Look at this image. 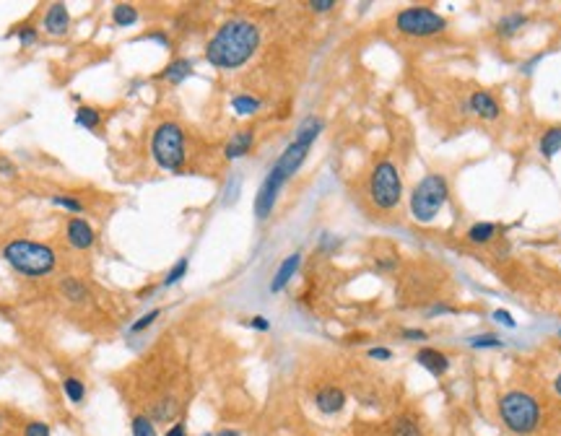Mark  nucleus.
Listing matches in <instances>:
<instances>
[{
  "label": "nucleus",
  "mask_w": 561,
  "mask_h": 436,
  "mask_svg": "<svg viewBox=\"0 0 561 436\" xmlns=\"http://www.w3.org/2000/svg\"><path fill=\"white\" fill-rule=\"evenodd\" d=\"M3 257H6L8 265L13 271L23 273V276H47L58 265V257H55L53 247L29 239H16L11 244H6Z\"/></svg>",
  "instance_id": "7ed1b4c3"
},
{
  "label": "nucleus",
  "mask_w": 561,
  "mask_h": 436,
  "mask_svg": "<svg viewBox=\"0 0 561 436\" xmlns=\"http://www.w3.org/2000/svg\"><path fill=\"white\" fill-rule=\"evenodd\" d=\"M0 172H3V174H13V166L8 164L6 158H0Z\"/></svg>",
  "instance_id": "ea45409f"
},
{
  "label": "nucleus",
  "mask_w": 561,
  "mask_h": 436,
  "mask_svg": "<svg viewBox=\"0 0 561 436\" xmlns=\"http://www.w3.org/2000/svg\"><path fill=\"white\" fill-rule=\"evenodd\" d=\"M250 327H255V330H271V322H268L266 317H252L250 320Z\"/></svg>",
  "instance_id": "e433bc0d"
},
{
  "label": "nucleus",
  "mask_w": 561,
  "mask_h": 436,
  "mask_svg": "<svg viewBox=\"0 0 561 436\" xmlns=\"http://www.w3.org/2000/svg\"><path fill=\"white\" fill-rule=\"evenodd\" d=\"M473 348H501L504 346V340H499L496 335H476V338L468 340Z\"/></svg>",
  "instance_id": "c85d7f7f"
},
{
  "label": "nucleus",
  "mask_w": 561,
  "mask_h": 436,
  "mask_svg": "<svg viewBox=\"0 0 561 436\" xmlns=\"http://www.w3.org/2000/svg\"><path fill=\"white\" fill-rule=\"evenodd\" d=\"M333 6H335L333 0H312L310 3V8L312 11H317V13H325V11H330Z\"/></svg>",
  "instance_id": "c9c22d12"
},
{
  "label": "nucleus",
  "mask_w": 561,
  "mask_h": 436,
  "mask_svg": "<svg viewBox=\"0 0 561 436\" xmlns=\"http://www.w3.org/2000/svg\"><path fill=\"white\" fill-rule=\"evenodd\" d=\"M499 415L504 426L515 434H533L540 423L538 400L528 392L512 390L499 400Z\"/></svg>",
  "instance_id": "20e7f679"
},
{
  "label": "nucleus",
  "mask_w": 561,
  "mask_h": 436,
  "mask_svg": "<svg viewBox=\"0 0 561 436\" xmlns=\"http://www.w3.org/2000/svg\"><path fill=\"white\" fill-rule=\"evenodd\" d=\"M76 125L78 128H84V130H97L99 128V122H102V117H99V112L94 109V107H78V112H76Z\"/></svg>",
  "instance_id": "412c9836"
},
{
  "label": "nucleus",
  "mask_w": 561,
  "mask_h": 436,
  "mask_svg": "<svg viewBox=\"0 0 561 436\" xmlns=\"http://www.w3.org/2000/svg\"><path fill=\"white\" fill-rule=\"evenodd\" d=\"M369 359H377V361H390L393 354L387 348H369Z\"/></svg>",
  "instance_id": "f704fd0d"
},
{
  "label": "nucleus",
  "mask_w": 561,
  "mask_h": 436,
  "mask_svg": "<svg viewBox=\"0 0 561 436\" xmlns=\"http://www.w3.org/2000/svg\"><path fill=\"white\" fill-rule=\"evenodd\" d=\"M494 320H496V322L499 325H504V327H509V330H515V317L509 315V312H504V309H496V312H494Z\"/></svg>",
  "instance_id": "72a5a7b5"
},
{
  "label": "nucleus",
  "mask_w": 561,
  "mask_h": 436,
  "mask_svg": "<svg viewBox=\"0 0 561 436\" xmlns=\"http://www.w3.org/2000/svg\"><path fill=\"white\" fill-rule=\"evenodd\" d=\"M190 73H192V62L180 58V60L169 62L167 68L161 70V78H164V81H169V83H183Z\"/></svg>",
  "instance_id": "dca6fc26"
},
{
  "label": "nucleus",
  "mask_w": 561,
  "mask_h": 436,
  "mask_svg": "<svg viewBox=\"0 0 561 436\" xmlns=\"http://www.w3.org/2000/svg\"><path fill=\"white\" fill-rule=\"evenodd\" d=\"M216 436H239V434H236V431H229V429H227V431H219V434H216Z\"/></svg>",
  "instance_id": "79ce46f5"
},
{
  "label": "nucleus",
  "mask_w": 561,
  "mask_h": 436,
  "mask_svg": "<svg viewBox=\"0 0 561 436\" xmlns=\"http://www.w3.org/2000/svg\"><path fill=\"white\" fill-rule=\"evenodd\" d=\"M447 197H450L447 180L442 174H426L424 180L413 187V192H410V213H413L416 221L429 224L445 208Z\"/></svg>",
  "instance_id": "39448f33"
},
{
  "label": "nucleus",
  "mask_w": 561,
  "mask_h": 436,
  "mask_svg": "<svg viewBox=\"0 0 561 436\" xmlns=\"http://www.w3.org/2000/svg\"><path fill=\"white\" fill-rule=\"evenodd\" d=\"M167 436H187V434H185V426H183V423H177V426H172V429L167 431Z\"/></svg>",
  "instance_id": "58836bf2"
},
{
  "label": "nucleus",
  "mask_w": 561,
  "mask_h": 436,
  "mask_svg": "<svg viewBox=\"0 0 561 436\" xmlns=\"http://www.w3.org/2000/svg\"><path fill=\"white\" fill-rule=\"evenodd\" d=\"M315 405H317L320 413L333 415V413H338V410H343L346 395H343L341 387H322V390L315 395Z\"/></svg>",
  "instance_id": "9d476101"
},
{
  "label": "nucleus",
  "mask_w": 561,
  "mask_h": 436,
  "mask_svg": "<svg viewBox=\"0 0 561 436\" xmlns=\"http://www.w3.org/2000/svg\"><path fill=\"white\" fill-rule=\"evenodd\" d=\"M416 364H421L434 376H442L450 369V359L445 354H440L437 348H421L416 354Z\"/></svg>",
  "instance_id": "f8f14e48"
},
{
  "label": "nucleus",
  "mask_w": 561,
  "mask_h": 436,
  "mask_svg": "<svg viewBox=\"0 0 561 436\" xmlns=\"http://www.w3.org/2000/svg\"><path fill=\"white\" fill-rule=\"evenodd\" d=\"M470 109H473V114L484 117V120H496L499 117V102L489 91H476L470 97Z\"/></svg>",
  "instance_id": "ddd939ff"
},
{
  "label": "nucleus",
  "mask_w": 561,
  "mask_h": 436,
  "mask_svg": "<svg viewBox=\"0 0 561 436\" xmlns=\"http://www.w3.org/2000/svg\"><path fill=\"white\" fill-rule=\"evenodd\" d=\"M252 141H255V136H252V130H239V133H234L232 136V141L227 143V158H242L250 153L252 148Z\"/></svg>",
  "instance_id": "2eb2a0df"
},
{
  "label": "nucleus",
  "mask_w": 561,
  "mask_h": 436,
  "mask_svg": "<svg viewBox=\"0 0 561 436\" xmlns=\"http://www.w3.org/2000/svg\"><path fill=\"white\" fill-rule=\"evenodd\" d=\"M561 151V125H554V128H548L540 138V153L546 158H554L556 153Z\"/></svg>",
  "instance_id": "f3484780"
},
{
  "label": "nucleus",
  "mask_w": 561,
  "mask_h": 436,
  "mask_svg": "<svg viewBox=\"0 0 561 436\" xmlns=\"http://www.w3.org/2000/svg\"><path fill=\"white\" fill-rule=\"evenodd\" d=\"M62 390H65V395H68V400L73 403V405H78L81 400H84L86 395V387L81 379H76V376H68L65 382H62Z\"/></svg>",
  "instance_id": "5701e85b"
},
{
  "label": "nucleus",
  "mask_w": 561,
  "mask_h": 436,
  "mask_svg": "<svg viewBox=\"0 0 561 436\" xmlns=\"http://www.w3.org/2000/svg\"><path fill=\"white\" fill-rule=\"evenodd\" d=\"M16 37H18V42H21L23 47H29L37 42V29L29 26V23H26V26H18V29H16Z\"/></svg>",
  "instance_id": "7c9ffc66"
},
{
  "label": "nucleus",
  "mask_w": 561,
  "mask_h": 436,
  "mask_svg": "<svg viewBox=\"0 0 561 436\" xmlns=\"http://www.w3.org/2000/svg\"><path fill=\"white\" fill-rule=\"evenodd\" d=\"M175 413H177L175 400H164V403H159V405L153 408L151 421H169V418H175Z\"/></svg>",
  "instance_id": "393cba45"
},
{
  "label": "nucleus",
  "mask_w": 561,
  "mask_h": 436,
  "mask_svg": "<svg viewBox=\"0 0 561 436\" xmlns=\"http://www.w3.org/2000/svg\"><path fill=\"white\" fill-rule=\"evenodd\" d=\"M393 436H421V431L410 418H401V421H395Z\"/></svg>",
  "instance_id": "cd10ccee"
},
{
  "label": "nucleus",
  "mask_w": 561,
  "mask_h": 436,
  "mask_svg": "<svg viewBox=\"0 0 561 436\" xmlns=\"http://www.w3.org/2000/svg\"><path fill=\"white\" fill-rule=\"evenodd\" d=\"M260 47V29L247 18H232L205 47V60L219 70L242 68Z\"/></svg>",
  "instance_id": "f03ea898"
},
{
  "label": "nucleus",
  "mask_w": 561,
  "mask_h": 436,
  "mask_svg": "<svg viewBox=\"0 0 561 436\" xmlns=\"http://www.w3.org/2000/svg\"><path fill=\"white\" fill-rule=\"evenodd\" d=\"M494 234H496V226L489 224V221H478V224H473L468 229L465 239L473 241V244H486V241L494 239Z\"/></svg>",
  "instance_id": "a211bd4d"
},
{
  "label": "nucleus",
  "mask_w": 561,
  "mask_h": 436,
  "mask_svg": "<svg viewBox=\"0 0 561 436\" xmlns=\"http://www.w3.org/2000/svg\"><path fill=\"white\" fill-rule=\"evenodd\" d=\"M151 156L167 172H177L185 164V130L177 122H161L153 130Z\"/></svg>",
  "instance_id": "423d86ee"
},
{
  "label": "nucleus",
  "mask_w": 561,
  "mask_h": 436,
  "mask_svg": "<svg viewBox=\"0 0 561 436\" xmlns=\"http://www.w3.org/2000/svg\"><path fill=\"white\" fill-rule=\"evenodd\" d=\"M159 309H151V312H148V315H143L141 317V320H138L136 325H133V332H141V330H148V327H151L153 322H156V320H159Z\"/></svg>",
  "instance_id": "2f4dec72"
},
{
  "label": "nucleus",
  "mask_w": 561,
  "mask_h": 436,
  "mask_svg": "<svg viewBox=\"0 0 561 436\" xmlns=\"http://www.w3.org/2000/svg\"><path fill=\"white\" fill-rule=\"evenodd\" d=\"M70 26V13L68 8L62 6V3H55L50 6V11L45 13V31L47 34H53V37H62Z\"/></svg>",
  "instance_id": "9b49d317"
},
{
  "label": "nucleus",
  "mask_w": 561,
  "mask_h": 436,
  "mask_svg": "<svg viewBox=\"0 0 561 436\" xmlns=\"http://www.w3.org/2000/svg\"><path fill=\"white\" fill-rule=\"evenodd\" d=\"M62 293H65L70 301H86V296H89L86 286L78 278H65V280H62Z\"/></svg>",
  "instance_id": "b1692460"
},
{
  "label": "nucleus",
  "mask_w": 561,
  "mask_h": 436,
  "mask_svg": "<svg viewBox=\"0 0 561 436\" xmlns=\"http://www.w3.org/2000/svg\"><path fill=\"white\" fill-rule=\"evenodd\" d=\"M320 133H322V120H317V117L304 120L302 128L296 130L294 141L283 148V153L278 156L273 169L266 174V180H263V185H260V190H258V197H255V216H258L260 221H266V218L271 216L276 200H278V192L283 190V185L299 172V166L304 164V158H307V153H310L312 143L317 141Z\"/></svg>",
  "instance_id": "f257e3e1"
},
{
  "label": "nucleus",
  "mask_w": 561,
  "mask_h": 436,
  "mask_svg": "<svg viewBox=\"0 0 561 436\" xmlns=\"http://www.w3.org/2000/svg\"><path fill=\"white\" fill-rule=\"evenodd\" d=\"M65 236H68V244L76 249H89L97 239V234L84 218H70L68 229H65Z\"/></svg>",
  "instance_id": "1a4fd4ad"
},
{
  "label": "nucleus",
  "mask_w": 561,
  "mask_h": 436,
  "mask_svg": "<svg viewBox=\"0 0 561 436\" xmlns=\"http://www.w3.org/2000/svg\"><path fill=\"white\" fill-rule=\"evenodd\" d=\"M369 197H372L374 208L379 211H393L398 208L403 197V182L401 172L393 161H379L372 169V177H369Z\"/></svg>",
  "instance_id": "0eeeda50"
},
{
  "label": "nucleus",
  "mask_w": 561,
  "mask_h": 436,
  "mask_svg": "<svg viewBox=\"0 0 561 436\" xmlns=\"http://www.w3.org/2000/svg\"><path fill=\"white\" fill-rule=\"evenodd\" d=\"M185 273H187V260H177L175 268L167 273V278H164V286H175V283H180V280L185 278Z\"/></svg>",
  "instance_id": "bb28decb"
},
{
  "label": "nucleus",
  "mask_w": 561,
  "mask_h": 436,
  "mask_svg": "<svg viewBox=\"0 0 561 436\" xmlns=\"http://www.w3.org/2000/svg\"><path fill=\"white\" fill-rule=\"evenodd\" d=\"M403 338L405 340H426L424 330H403Z\"/></svg>",
  "instance_id": "4c0bfd02"
},
{
  "label": "nucleus",
  "mask_w": 561,
  "mask_h": 436,
  "mask_svg": "<svg viewBox=\"0 0 561 436\" xmlns=\"http://www.w3.org/2000/svg\"><path fill=\"white\" fill-rule=\"evenodd\" d=\"M112 18L117 26H133L138 21V11L133 6H128V3H120V6H114Z\"/></svg>",
  "instance_id": "4be33fe9"
},
{
  "label": "nucleus",
  "mask_w": 561,
  "mask_h": 436,
  "mask_svg": "<svg viewBox=\"0 0 561 436\" xmlns=\"http://www.w3.org/2000/svg\"><path fill=\"white\" fill-rule=\"evenodd\" d=\"M525 23H528V18H525L523 13H507L504 18L499 21V26H496V31H499V37H515L517 31L523 29Z\"/></svg>",
  "instance_id": "6ab92c4d"
},
{
  "label": "nucleus",
  "mask_w": 561,
  "mask_h": 436,
  "mask_svg": "<svg viewBox=\"0 0 561 436\" xmlns=\"http://www.w3.org/2000/svg\"><path fill=\"white\" fill-rule=\"evenodd\" d=\"M23 436H50V426L42 421H34L26 426V431H23Z\"/></svg>",
  "instance_id": "473e14b6"
},
{
  "label": "nucleus",
  "mask_w": 561,
  "mask_h": 436,
  "mask_svg": "<svg viewBox=\"0 0 561 436\" xmlns=\"http://www.w3.org/2000/svg\"><path fill=\"white\" fill-rule=\"evenodd\" d=\"M232 109H234L236 114H242V117L255 114L260 109V99L250 97V94H239V97L232 99Z\"/></svg>",
  "instance_id": "aec40b11"
},
{
  "label": "nucleus",
  "mask_w": 561,
  "mask_h": 436,
  "mask_svg": "<svg viewBox=\"0 0 561 436\" xmlns=\"http://www.w3.org/2000/svg\"><path fill=\"white\" fill-rule=\"evenodd\" d=\"M53 203L60 205V208H68V211H73V213H84V203L70 195H55Z\"/></svg>",
  "instance_id": "c756f323"
},
{
  "label": "nucleus",
  "mask_w": 561,
  "mask_h": 436,
  "mask_svg": "<svg viewBox=\"0 0 561 436\" xmlns=\"http://www.w3.org/2000/svg\"><path fill=\"white\" fill-rule=\"evenodd\" d=\"M554 390H556V395L561 398V374L556 376V382H554Z\"/></svg>",
  "instance_id": "a19ab883"
},
{
  "label": "nucleus",
  "mask_w": 561,
  "mask_h": 436,
  "mask_svg": "<svg viewBox=\"0 0 561 436\" xmlns=\"http://www.w3.org/2000/svg\"><path fill=\"white\" fill-rule=\"evenodd\" d=\"M133 436H156V426L148 415H138L133 421Z\"/></svg>",
  "instance_id": "a878e982"
},
{
  "label": "nucleus",
  "mask_w": 561,
  "mask_h": 436,
  "mask_svg": "<svg viewBox=\"0 0 561 436\" xmlns=\"http://www.w3.org/2000/svg\"><path fill=\"white\" fill-rule=\"evenodd\" d=\"M395 29L401 31V34H405V37L426 39V37L442 34V31L447 29V21H445L437 11H432V8L410 6L395 16Z\"/></svg>",
  "instance_id": "6e6552de"
},
{
  "label": "nucleus",
  "mask_w": 561,
  "mask_h": 436,
  "mask_svg": "<svg viewBox=\"0 0 561 436\" xmlns=\"http://www.w3.org/2000/svg\"><path fill=\"white\" fill-rule=\"evenodd\" d=\"M299 263H302V255L299 252H294V255H288L283 263H280V268H278V273L273 276V280H271V291L273 293H278V291H283L286 288V283L291 278H294V273L299 271Z\"/></svg>",
  "instance_id": "4468645a"
}]
</instances>
